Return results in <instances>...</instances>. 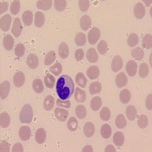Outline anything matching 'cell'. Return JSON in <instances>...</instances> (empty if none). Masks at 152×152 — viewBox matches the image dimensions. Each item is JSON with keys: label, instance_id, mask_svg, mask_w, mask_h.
<instances>
[{"label": "cell", "instance_id": "6da1fadb", "mask_svg": "<svg viewBox=\"0 0 152 152\" xmlns=\"http://www.w3.org/2000/svg\"><path fill=\"white\" fill-rule=\"evenodd\" d=\"M56 88L57 94L62 100H69L75 91L74 82L68 75H63L59 77Z\"/></svg>", "mask_w": 152, "mask_h": 152}, {"label": "cell", "instance_id": "7a4b0ae2", "mask_svg": "<svg viewBox=\"0 0 152 152\" xmlns=\"http://www.w3.org/2000/svg\"><path fill=\"white\" fill-rule=\"evenodd\" d=\"M34 113L32 107L30 104H25L22 107L20 115H19V119L21 123H31L33 120Z\"/></svg>", "mask_w": 152, "mask_h": 152}, {"label": "cell", "instance_id": "3957f363", "mask_svg": "<svg viewBox=\"0 0 152 152\" xmlns=\"http://www.w3.org/2000/svg\"><path fill=\"white\" fill-rule=\"evenodd\" d=\"M100 37V31L97 28H93L88 32V42L91 44L94 45L98 41Z\"/></svg>", "mask_w": 152, "mask_h": 152}, {"label": "cell", "instance_id": "277c9868", "mask_svg": "<svg viewBox=\"0 0 152 152\" xmlns=\"http://www.w3.org/2000/svg\"><path fill=\"white\" fill-rule=\"evenodd\" d=\"M12 24V17L9 15H5L0 19V28L4 32H6L9 30Z\"/></svg>", "mask_w": 152, "mask_h": 152}, {"label": "cell", "instance_id": "5b68a950", "mask_svg": "<svg viewBox=\"0 0 152 152\" xmlns=\"http://www.w3.org/2000/svg\"><path fill=\"white\" fill-rule=\"evenodd\" d=\"M54 115L59 121L65 122L66 119L69 116V112L65 108H61V107H56L54 111Z\"/></svg>", "mask_w": 152, "mask_h": 152}, {"label": "cell", "instance_id": "8992f818", "mask_svg": "<svg viewBox=\"0 0 152 152\" xmlns=\"http://www.w3.org/2000/svg\"><path fill=\"white\" fill-rule=\"evenodd\" d=\"M12 32L15 37H18L21 34V32H22V25H21V21L19 18H16L15 19L12 28Z\"/></svg>", "mask_w": 152, "mask_h": 152}, {"label": "cell", "instance_id": "52a82bcc", "mask_svg": "<svg viewBox=\"0 0 152 152\" xmlns=\"http://www.w3.org/2000/svg\"><path fill=\"white\" fill-rule=\"evenodd\" d=\"M10 91V83L8 81H2L0 84V96L2 100H5L9 96Z\"/></svg>", "mask_w": 152, "mask_h": 152}, {"label": "cell", "instance_id": "ba28073f", "mask_svg": "<svg viewBox=\"0 0 152 152\" xmlns=\"http://www.w3.org/2000/svg\"><path fill=\"white\" fill-rule=\"evenodd\" d=\"M25 81V76L22 72H18L15 74L13 78V83L17 88H21L24 85Z\"/></svg>", "mask_w": 152, "mask_h": 152}, {"label": "cell", "instance_id": "9c48e42d", "mask_svg": "<svg viewBox=\"0 0 152 152\" xmlns=\"http://www.w3.org/2000/svg\"><path fill=\"white\" fill-rule=\"evenodd\" d=\"M145 15V8L141 2H138L134 7V15L136 18H143Z\"/></svg>", "mask_w": 152, "mask_h": 152}, {"label": "cell", "instance_id": "30bf717a", "mask_svg": "<svg viewBox=\"0 0 152 152\" xmlns=\"http://www.w3.org/2000/svg\"><path fill=\"white\" fill-rule=\"evenodd\" d=\"M31 135V129L28 126H21L20 129H19V137L22 141H26L29 140L30 137Z\"/></svg>", "mask_w": 152, "mask_h": 152}, {"label": "cell", "instance_id": "8fae6325", "mask_svg": "<svg viewBox=\"0 0 152 152\" xmlns=\"http://www.w3.org/2000/svg\"><path fill=\"white\" fill-rule=\"evenodd\" d=\"M138 70V65L134 60H129L126 65V72L130 77L135 76Z\"/></svg>", "mask_w": 152, "mask_h": 152}, {"label": "cell", "instance_id": "7c38bea8", "mask_svg": "<svg viewBox=\"0 0 152 152\" xmlns=\"http://www.w3.org/2000/svg\"><path fill=\"white\" fill-rule=\"evenodd\" d=\"M123 67V59L119 56H116L113 59L111 68L113 72H117Z\"/></svg>", "mask_w": 152, "mask_h": 152}, {"label": "cell", "instance_id": "4fadbf2b", "mask_svg": "<svg viewBox=\"0 0 152 152\" xmlns=\"http://www.w3.org/2000/svg\"><path fill=\"white\" fill-rule=\"evenodd\" d=\"M87 75H88V78L91 80L97 79L100 75V70L99 68L96 66H92L88 68L87 70Z\"/></svg>", "mask_w": 152, "mask_h": 152}, {"label": "cell", "instance_id": "5bb4252c", "mask_svg": "<svg viewBox=\"0 0 152 152\" xmlns=\"http://www.w3.org/2000/svg\"><path fill=\"white\" fill-rule=\"evenodd\" d=\"M128 79L124 72H120L116 77V85L118 88H123L127 85Z\"/></svg>", "mask_w": 152, "mask_h": 152}, {"label": "cell", "instance_id": "9a60e30c", "mask_svg": "<svg viewBox=\"0 0 152 152\" xmlns=\"http://www.w3.org/2000/svg\"><path fill=\"white\" fill-rule=\"evenodd\" d=\"M11 118L7 113H2L0 114V126L2 128H8L10 125Z\"/></svg>", "mask_w": 152, "mask_h": 152}, {"label": "cell", "instance_id": "2e32d148", "mask_svg": "<svg viewBox=\"0 0 152 152\" xmlns=\"http://www.w3.org/2000/svg\"><path fill=\"white\" fill-rule=\"evenodd\" d=\"M27 63H28V66L31 69H37L38 66V64H39V60H38L37 56L35 54H30L28 56V59H27Z\"/></svg>", "mask_w": 152, "mask_h": 152}, {"label": "cell", "instance_id": "e0dca14e", "mask_svg": "<svg viewBox=\"0 0 152 152\" xmlns=\"http://www.w3.org/2000/svg\"><path fill=\"white\" fill-rule=\"evenodd\" d=\"M46 138H47V134H46V131L43 129V128L38 129L35 134V140L37 143L43 144L46 141Z\"/></svg>", "mask_w": 152, "mask_h": 152}, {"label": "cell", "instance_id": "ac0fdd59", "mask_svg": "<svg viewBox=\"0 0 152 152\" xmlns=\"http://www.w3.org/2000/svg\"><path fill=\"white\" fill-rule=\"evenodd\" d=\"M95 132L94 125L91 122H87L84 126V133H85V136L88 138H91L94 135Z\"/></svg>", "mask_w": 152, "mask_h": 152}, {"label": "cell", "instance_id": "d6986e66", "mask_svg": "<svg viewBox=\"0 0 152 152\" xmlns=\"http://www.w3.org/2000/svg\"><path fill=\"white\" fill-rule=\"evenodd\" d=\"M14 39L11 35L7 34L3 38V46L4 48L8 51H10L14 47Z\"/></svg>", "mask_w": 152, "mask_h": 152}, {"label": "cell", "instance_id": "ffe728a7", "mask_svg": "<svg viewBox=\"0 0 152 152\" xmlns=\"http://www.w3.org/2000/svg\"><path fill=\"white\" fill-rule=\"evenodd\" d=\"M91 25V19L88 15H84L80 20V26L83 31H87Z\"/></svg>", "mask_w": 152, "mask_h": 152}, {"label": "cell", "instance_id": "44dd1931", "mask_svg": "<svg viewBox=\"0 0 152 152\" xmlns=\"http://www.w3.org/2000/svg\"><path fill=\"white\" fill-rule=\"evenodd\" d=\"M75 99L78 103H83L86 100V93L84 90L79 88H76L75 92Z\"/></svg>", "mask_w": 152, "mask_h": 152}, {"label": "cell", "instance_id": "7402d4cb", "mask_svg": "<svg viewBox=\"0 0 152 152\" xmlns=\"http://www.w3.org/2000/svg\"><path fill=\"white\" fill-rule=\"evenodd\" d=\"M126 116L130 121H134L137 117V110L134 106H129L126 110Z\"/></svg>", "mask_w": 152, "mask_h": 152}, {"label": "cell", "instance_id": "603a6c76", "mask_svg": "<svg viewBox=\"0 0 152 152\" xmlns=\"http://www.w3.org/2000/svg\"><path fill=\"white\" fill-rule=\"evenodd\" d=\"M54 107V97L52 95H48L43 101V108L47 111H50Z\"/></svg>", "mask_w": 152, "mask_h": 152}, {"label": "cell", "instance_id": "cb8c5ba5", "mask_svg": "<svg viewBox=\"0 0 152 152\" xmlns=\"http://www.w3.org/2000/svg\"><path fill=\"white\" fill-rule=\"evenodd\" d=\"M59 56L62 58V59H66L69 54V49L68 45L66 43L62 42L60 43V45L59 47Z\"/></svg>", "mask_w": 152, "mask_h": 152}, {"label": "cell", "instance_id": "d4e9b609", "mask_svg": "<svg viewBox=\"0 0 152 152\" xmlns=\"http://www.w3.org/2000/svg\"><path fill=\"white\" fill-rule=\"evenodd\" d=\"M125 137L123 133L121 132H116L113 135V143L118 146L120 147L124 144Z\"/></svg>", "mask_w": 152, "mask_h": 152}, {"label": "cell", "instance_id": "484cf974", "mask_svg": "<svg viewBox=\"0 0 152 152\" xmlns=\"http://www.w3.org/2000/svg\"><path fill=\"white\" fill-rule=\"evenodd\" d=\"M45 22V16L43 12H37L35 14L34 24L37 28H41Z\"/></svg>", "mask_w": 152, "mask_h": 152}, {"label": "cell", "instance_id": "4316f807", "mask_svg": "<svg viewBox=\"0 0 152 152\" xmlns=\"http://www.w3.org/2000/svg\"><path fill=\"white\" fill-rule=\"evenodd\" d=\"M51 6H52L51 0H40L37 2V7L40 10L47 11L50 9Z\"/></svg>", "mask_w": 152, "mask_h": 152}, {"label": "cell", "instance_id": "83f0119b", "mask_svg": "<svg viewBox=\"0 0 152 152\" xmlns=\"http://www.w3.org/2000/svg\"><path fill=\"white\" fill-rule=\"evenodd\" d=\"M22 21L26 26H31L33 23V13L31 11H25L23 13Z\"/></svg>", "mask_w": 152, "mask_h": 152}, {"label": "cell", "instance_id": "f1b7e54d", "mask_svg": "<svg viewBox=\"0 0 152 152\" xmlns=\"http://www.w3.org/2000/svg\"><path fill=\"white\" fill-rule=\"evenodd\" d=\"M87 59H88V62H96L98 60V55H97L96 50L94 48H90L88 50L86 54Z\"/></svg>", "mask_w": 152, "mask_h": 152}, {"label": "cell", "instance_id": "f546056e", "mask_svg": "<svg viewBox=\"0 0 152 152\" xmlns=\"http://www.w3.org/2000/svg\"><path fill=\"white\" fill-rule=\"evenodd\" d=\"M100 134L104 139L109 138L112 134V129H111L110 126L107 124L103 125L101 129H100Z\"/></svg>", "mask_w": 152, "mask_h": 152}, {"label": "cell", "instance_id": "4dcf8cb0", "mask_svg": "<svg viewBox=\"0 0 152 152\" xmlns=\"http://www.w3.org/2000/svg\"><path fill=\"white\" fill-rule=\"evenodd\" d=\"M102 105V100L100 97H94L91 101V108L92 110L97 111Z\"/></svg>", "mask_w": 152, "mask_h": 152}, {"label": "cell", "instance_id": "1f68e13d", "mask_svg": "<svg viewBox=\"0 0 152 152\" xmlns=\"http://www.w3.org/2000/svg\"><path fill=\"white\" fill-rule=\"evenodd\" d=\"M56 59V55L55 51H53V50L50 51L46 55L45 59H44V64L46 66H50V65H52L55 62Z\"/></svg>", "mask_w": 152, "mask_h": 152}, {"label": "cell", "instance_id": "d6a6232c", "mask_svg": "<svg viewBox=\"0 0 152 152\" xmlns=\"http://www.w3.org/2000/svg\"><path fill=\"white\" fill-rule=\"evenodd\" d=\"M115 124H116V126L118 129H124L125 127L127 125V123H126V120L125 119V116H123V114H119L116 116V120H115Z\"/></svg>", "mask_w": 152, "mask_h": 152}, {"label": "cell", "instance_id": "836d02e7", "mask_svg": "<svg viewBox=\"0 0 152 152\" xmlns=\"http://www.w3.org/2000/svg\"><path fill=\"white\" fill-rule=\"evenodd\" d=\"M76 116L80 119H83L86 117L87 116V110L83 105L77 106L75 109Z\"/></svg>", "mask_w": 152, "mask_h": 152}, {"label": "cell", "instance_id": "e575fe53", "mask_svg": "<svg viewBox=\"0 0 152 152\" xmlns=\"http://www.w3.org/2000/svg\"><path fill=\"white\" fill-rule=\"evenodd\" d=\"M76 83L81 88H85L87 85V78L82 72H78L75 76Z\"/></svg>", "mask_w": 152, "mask_h": 152}, {"label": "cell", "instance_id": "d590c367", "mask_svg": "<svg viewBox=\"0 0 152 152\" xmlns=\"http://www.w3.org/2000/svg\"><path fill=\"white\" fill-rule=\"evenodd\" d=\"M33 89L37 94H41L43 91V85L40 78H36L33 81Z\"/></svg>", "mask_w": 152, "mask_h": 152}, {"label": "cell", "instance_id": "8d00e7d4", "mask_svg": "<svg viewBox=\"0 0 152 152\" xmlns=\"http://www.w3.org/2000/svg\"><path fill=\"white\" fill-rule=\"evenodd\" d=\"M119 99L121 100L123 104H127L129 102L130 99H131V94L128 89H124L120 92L119 94Z\"/></svg>", "mask_w": 152, "mask_h": 152}, {"label": "cell", "instance_id": "74e56055", "mask_svg": "<svg viewBox=\"0 0 152 152\" xmlns=\"http://www.w3.org/2000/svg\"><path fill=\"white\" fill-rule=\"evenodd\" d=\"M101 90H102V85L99 81L92 82L90 85V88H89L91 94H95L100 93Z\"/></svg>", "mask_w": 152, "mask_h": 152}, {"label": "cell", "instance_id": "f35d334b", "mask_svg": "<svg viewBox=\"0 0 152 152\" xmlns=\"http://www.w3.org/2000/svg\"><path fill=\"white\" fill-rule=\"evenodd\" d=\"M132 56L133 58H135V59H137V60L141 61L142 59H143L144 56H145V53H144V51L142 50V48L136 47L132 51Z\"/></svg>", "mask_w": 152, "mask_h": 152}, {"label": "cell", "instance_id": "ab89813d", "mask_svg": "<svg viewBox=\"0 0 152 152\" xmlns=\"http://www.w3.org/2000/svg\"><path fill=\"white\" fill-rule=\"evenodd\" d=\"M75 42L76 45L82 47L85 46L86 43V36L83 33H78L76 34L75 38Z\"/></svg>", "mask_w": 152, "mask_h": 152}, {"label": "cell", "instance_id": "60d3db41", "mask_svg": "<svg viewBox=\"0 0 152 152\" xmlns=\"http://www.w3.org/2000/svg\"><path fill=\"white\" fill-rule=\"evenodd\" d=\"M149 73V66L146 63H142L139 66V70H138V74L141 78H145L148 75Z\"/></svg>", "mask_w": 152, "mask_h": 152}, {"label": "cell", "instance_id": "b9f144b4", "mask_svg": "<svg viewBox=\"0 0 152 152\" xmlns=\"http://www.w3.org/2000/svg\"><path fill=\"white\" fill-rule=\"evenodd\" d=\"M50 72H52L54 75L59 76L61 74L62 71V66L60 64V62H56L55 64L53 65L50 68Z\"/></svg>", "mask_w": 152, "mask_h": 152}, {"label": "cell", "instance_id": "7bdbcfd3", "mask_svg": "<svg viewBox=\"0 0 152 152\" xmlns=\"http://www.w3.org/2000/svg\"><path fill=\"white\" fill-rule=\"evenodd\" d=\"M78 121H77V119L75 117H70L68 120V123H67V127L69 129V131L72 132H75L78 129Z\"/></svg>", "mask_w": 152, "mask_h": 152}, {"label": "cell", "instance_id": "ee69618b", "mask_svg": "<svg viewBox=\"0 0 152 152\" xmlns=\"http://www.w3.org/2000/svg\"><path fill=\"white\" fill-rule=\"evenodd\" d=\"M142 45L147 50H150L152 47V36L151 34H145L142 39Z\"/></svg>", "mask_w": 152, "mask_h": 152}, {"label": "cell", "instance_id": "f6af8a7d", "mask_svg": "<svg viewBox=\"0 0 152 152\" xmlns=\"http://www.w3.org/2000/svg\"><path fill=\"white\" fill-rule=\"evenodd\" d=\"M127 43L129 47H133L135 46H137L138 43V37L136 34L132 33L129 36L128 39H127Z\"/></svg>", "mask_w": 152, "mask_h": 152}, {"label": "cell", "instance_id": "bcb514c9", "mask_svg": "<svg viewBox=\"0 0 152 152\" xmlns=\"http://www.w3.org/2000/svg\"><path fill=\"white\" fill-rule=\"evenodd\" d=\"M56 79L52 75L47 74L44 78V83L48 88H53L55 85Z\"/></svg>", "mask_w": 152, "mask_h": 152}, {"label": "cell", "instance_id": "7dc6e473", "mask_svg": "<svg viewBox=\"0 0 152 152\" xmlns=\"http://www.w3.org/2000/svg\"><path fill=\"white\" fill-rule=\"evenodd\" d=\"M148 125V119L147 116L145 115H141L139 116L138 119V126L140 129H145Z\"/></svg>", "mask_w": 152, "mask_h": 152}, {"label": "cell", "instance_id": "c3c4849f", "mask_svg": "<svg viewBox=\"0 0 152 152\" xmlns=\"http://www.w3.org/2000/svg\"><path fill=\"white\" fill-rule=\"evenodd\" d=\"M100 119L104 121H108L110 119V110L108 107H104L100 113Z\"/></svg>", "mask_w": 152, "mask_h": 152}, {"label": "cell", "instance_id": "681fc988", "mask_svg": "<svg viewBox=\"0 0 152 152\" xmlns=\"http://www.w3.org/2000/svg\"><path fill=\"white\" fill-rule=\"evenodd\" d=\"M20 1L16 0V1H13L11 4L10 6V12L12 15H16L18 14L19 11H20Z\"/></svg>", "mask_w": 152, "mask_h": 152}, {"label": "cell", "instance_id": "f907efd6", "mask_svg": "<svg viewBox=\"0 0 152 152\" xmlns=\"http://www.w3.org/2000/svg\"><path fill=\"white\" fill-rule=\"evenodd\" d=\"M54 6L58 12H62L66 8V1L65 0H55Z\"/></svg>", "mask_w": 152, "mask_h": 152}, {"label": "cell", "instance_id": "816d5d0a", "mask_svg": "<svg viewBox=\"0 0 152 152\" xmlns=\"http://www.w3.org/2000/svg\"><path fill=\"white\" fill-rule=\"evenodd\" d=\"M97 50L101 55H104L107 53V50H108V46L105 40H100V42L97 45Z\"/></svg>", "mask_w": 152, "mask_h": 152}, {"label": "cell", "instance_id": "f5cc1de1", "mask_svg": "<svg viewBox=\"0 0 152 152\" xmlns=\"http://www.w3.org/2000/svg\"><path fill=\"white\" fill-rule=\"evenodd\" d=\"M24 53H25V48H24V45L22 43H18L15 49V55L18 58H20V57L24 56Z\"/></svg>", "mask_w": 152, "mask_h": 152}, {"label": "cell", "instance_id": "db71d44e", "mask_svg": "<svg viewBox=\"0 0 152 152\" xmlns=\"http://www.w3.org/2000/svg\"><path fill=\"white\" fill-rule=\"evenodd\" d=\"M56 105L57 107H64L65 109H69L71 107V103H70V100L58 99L56 100Z\"/></svg>", "mask_w": 152, "mask_h": 152}, {"label": "cell", "instance_id": "11a10c76", "mask_svg": "<svg viewBox=\"0 0 152 152\" xmlns=\"http://www.w3.org/2000/svg\"><path fill=\"white\" fill-rule=\"evenodd\" d=\"M80 10L82 12H85L89 9V1L88 0H80L78 2Z\"/></svg>", "mask_w": 152, "mask_h": 152}, {"label": "cell", "instance_id": "9f6ffc18", "mask_svg": "<svg viewBox=\"0 0 152 152\" xmlns=\"http://www.w3.org/2000/svg\"><path fill=\"white\" fill-rule=\"evenodd\" d=\"M10 151V145L6 141H2L0 144V151L1 152H9Z\"/></svg>", "mask_w": 152, "mask_h": 152}, {"label": "cell", "instance_id": "6f0895ef", "mask_svg": "<svg viewBox=\"0 0 152 152\" xmlns=\"http://www.w3.org/2000/svg\"><path fill=\"white\" fill-rule=\"evenodd\" d=\"M75 57L76 60L81 61L84 58V51L82 49H78L75 53Z\"/></svg>", "mask_w": 152, "mask_h": 152}, {"label": "cell", "instance_id": "680465c9", "mask_svg": "<svg viewBox=\"0 0 152 152\" xmlns=\"http://www.w3.org/2000/svg\"><path fill=\"white\" fill-rule=\"evenodd\" d=\"M12 152H23L24 151L23 146L21 145V144L16 143L15 145L13 146V148H12Z\"/></svg>", "mask_w": 152, "mask_h": 152}, {"label": "cell", "instance_id": "91938a15", "mask_svg": "<svg viewBox=\"0 0 152 152\" xmlns=\"http://www.w3.org/2000/svg\"><path fill=\"white\" fill-rule=\"evenodd\" d=\"M151 97L152 94H150L147 97V99H146V101H145V105H146V107L147 109L149 110H152V104H151Z\"/></svg>", "mask_w": 152, "mask_h": 152}, {"label": "cell", "instance_id": "94428289", "mask_svg": "<svg viewBox=\"0 0 152 152\" xmlns=\"http://www.w3.org/2000/svg\"><path fill=\"white\" fill-rule=\"evenodd\" d=\"M9 8V4L8 2H4L0 3V14H3L4 12H5L8 10Z\"/></svg>", "mask_w": 152, "mask_h": 152}, {"label": "cell", "instance_id": "6125c7cd", "mask_svg": "<svg viewBox=\"0 0 152 152\" xmlns=\"http://www.w3.org/2000/svg\"><path fill=\"white\" fill-rule=\"evenodd\" d=\"M104 151L105 152H115L116 151V149H115V148H114L113 145H107V147H106Z\"/></svg>", "mask_w": 152, "mask_h": 152}, {"label": "cell", "instance_id": "be15d7a7", "mask_svg": "<svg viewBox=\"0 0 152 152\" xmlns=\"http://www.w3.org/2000/svg\"><path fill=\"white\" fill-rule=\"evenodd\" d=\"M82 152H93V149L91 145H86L82 150Z\"/></svg>", "mask_w": 152, "mask_h": 152}]
</instances>
